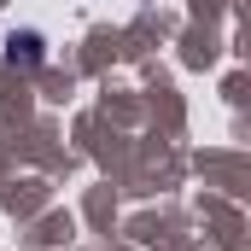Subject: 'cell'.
<instances>
[{
	"mask_svg": "<svg viewBox=\"0 0 251 251\" xmlns=\"http://www.w3.org/2000/svg\"><path fill=\"white\" fill-rule=\"evenodd\" d=\"M6 59H12V64H24V70H35V64H41V35H35V29L12 35V41H6Z\"/></svg>",
	"mask_w": 251,
	"mask_h": 251,
	"instance_id": "cell-1",
	"label": "cell"
}]
</instances>
